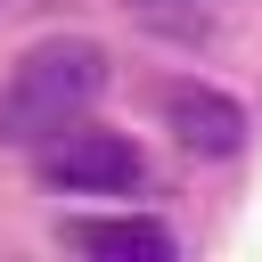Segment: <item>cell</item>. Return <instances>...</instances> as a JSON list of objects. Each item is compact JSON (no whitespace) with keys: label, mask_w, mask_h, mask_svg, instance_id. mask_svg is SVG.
Instances as JSON below:
<instances>
[{"label":"cell","mask_w":262,"mask_h":262,"mask_svg":"<svg viewBox=\"0 0 262 262\" xmlns=\"http://www.w3.org/2000/svg\"><path fill=\"white\" fill-rule=\"evenodd\" d=\"M57 246L98 254V262H172L180 254V237L147 213H74V221H57Z\"/></svg>","instance_id":"4"},{"label":"cell","mask_w":262,"mask_h":262,"mask_svg":"<svg viewBox=\"0 0 262 262\" xmlns=\"http://www.w3.org/2000/svg\"><path fill=\"white\" fill-rule=\"evenodd\" d=\"M164 131L188 147V156H237L246 147V106L213 82H164Z\"/></svg>","instance_id":"3"},{"label":"cell","mask_w":262,"mask_h":262,"mask_svg":"<svg viewBox=\"0 0 262 262\" xmlns=\"http://www.w3.org/2000/svg\"><path fill=\"white\" fill-rule=\"evenodd\" d=\"M33 172H41V188H66V196H131L147 180V156L123 131H90V115H82L33 147Z\"/></svg>","instance_id":"2"},{"label":"cell","mask_w":262,"mask_h":262,"mask_svg":"<svg viewBox=\"0 0 262 262\" xmlns=\"http://www.w3.org/2000/svg\"><path fill=\"white\" fill-rule=\"evenodd\" d=\"M106 98V49L90 33L33 41L0 82V147H41Z\"/></svg>","instance_id":"1"}]
</instances>
